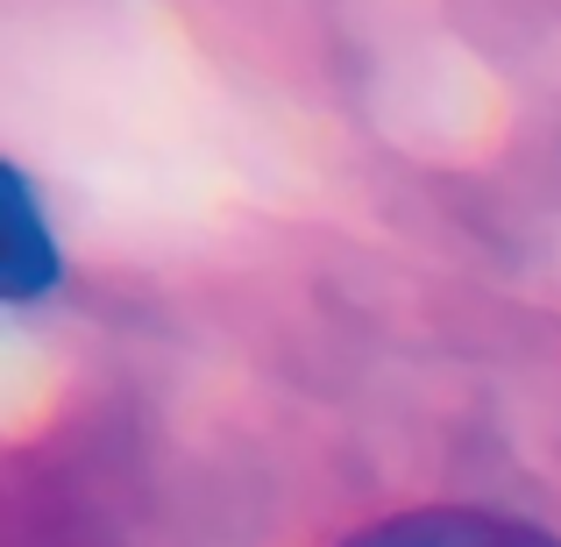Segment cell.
Returning a JSON list of instances; mask_svg holds the SVG:
<instances>
[{"instance_id":"6da1fadb","label":"cell","mask_w":561,"mask_h":547,"mask_svg":"<svg viewBox=\"0 0 561 547\" xmlns=\"http://www.w3.org/2000/svg\"><path fill=\"white\" fill-rule=\"evenodd\" d=\"M348 547H554L540 534L491 512H405V520H383L370 534H356Z\"/></svg>"}]
</instances>
